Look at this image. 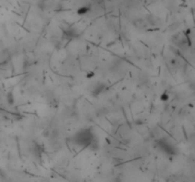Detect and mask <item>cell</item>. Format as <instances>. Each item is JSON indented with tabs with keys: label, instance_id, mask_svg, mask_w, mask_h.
<instances>
[{
	"label": "cell",
	"instance_id": "cell-1",
	"mask_svg": "<svg viewBox=\"0 0 195 182\" xmlns=\"http://www.w3.org/2000/svg\"><path fill=\"white\" fill-rule=\"evenodd\" d=\"M74 139H75L76 144L83 146V147H89L93 145L95 141V136L93 133L89 129H84L74 136Z\"/></svg>",
	"mask_w": 195,
	"mask_h": 182
},
{
	"label": "cell",
	"instance_id": "cell-2",
	"mask_svg": "<svg viewBox=\"0 0 195 182\" xmlns=\"http://www.w3.org/2000/svg\"><path fill=\"white\" fill-rule=\"evenodd\" d=\"M161 144V147H162V149L165 150L166 153H168V154H174V148L173 146L171 145L170 143H168V142H166V141H163L162 143H160Z\"/></svg>",
	"mask_w": 195,
	"mask_h": 182
}]
</instances>
